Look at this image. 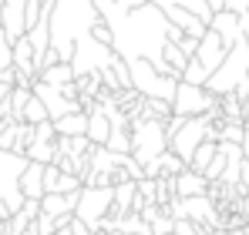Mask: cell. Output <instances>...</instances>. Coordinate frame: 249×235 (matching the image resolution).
Listing matches in <instances>:
<instances>
[{"instance_id":"1","label":"cell","mask_w":249,"mask_h":235,"mask_svg":"<svg viewBox=\"0 0 249 235\" xmlns=\"http://www.w3.org/2000/svg\"><path fill=\"white\" fill-rule=\"evenodd\" d=\"M94 10H98L101 24L111 31V50H115V57H122L124 64L148 61L159 74H168L165 61H162V50H165V40H168V20L159 7L142 3L135 10H124L115 0H94Z\"/></svg>"},{"instance_id":"2","label":"cell","mask_w":249,"mask_h":235,"mask_svg":"<svg viewBox=\"0 0 249 235\" xmlns=\"http://www.w3.org/2000/svg\"><path fill=\"white\" fill-rule=\"evenodd\" d=\"M243 81H249V37H243L239 44L229 47L226 61L212 71V78L206 81V91L212 98H226L232 94Z\"/></svg>"},{"instance_id":"3","label":"cell","mask_w":249,"mask_h":235,"mask_svg":"<svg viewBox=\"0 0 249 235\" xmlns=\"http://www.w3.org/2000/svg\"><path fill=\"white\" fill-rule=\"evenodd\" d=\"M24 168H27L24 155L0 148V222H7L10 215H17L24 208V195H20V171Z\"/></svg>"},{"instance_id":"4","label":"cell","mask_w":249,"mask_h":235,"mask_svg":"<svg viewBox=\"0 0 249 235\" xmlns=\"http://www.w3.org/2000/svg\"><path fill=\"white\" fill-rule=\"evenodd\" d=\"M128 78H131V91L145 101H168L175 98V87L178 81L168 78V74H159L148 61H131L128 64Z\"/></svg>"},{"instance_id":"5","label":"cell","mask_w":249,"mask_h":235,"mask_svg":"<svg viewBox=\"0 0 249 235\" xmlns=\"http://www.w3.org/2000/svg\"><path fill=\"white\" fill-rule=\"evenodd\" d=\"M215 118H178V128L175 131H168V151L175 158H182L185 161V168H189V158H192V151L202 145V141H209V124H212ZM219 124V121H215Z\"/></svg>"},{"instance_id":"6","label":"cell","mask_w":249,"mask_h":235,"mask_svg":"<svg viewBox=\"0 0 249 235\" xmlns=\"http://www.w3.org/2000/svg\"><path fill=\"white\" fill-rule=\"evenodd\" d=\"M115 61V50L108 44H98L91 34L74 40V50H71V71L74 78H88V74H101L108 64Z\"/></svg>"},{"instance_id":"7","label":"cell","mask_w":249,"mask_h":235,"mask_svg":"<svg viewBox=\"0 0 249 235\" xmlns=\"http://www.w3.org/2000/svg\"><path fill=\"white\" fill-rule=\"evenodd\" d=\"M111 201H115V185H108V188H84L81 185L74 218L84 222L88 229H101V222L111 215Z\"/></svg>"},{"instance_id":"8","label":"cell","mask_w":249,"mask_h":235,"mask_svg":"<svg viewBox=\"0 0 249 235\" xmlns=\"http://www.w3.org/2000/svg\"><path fill=\"white\" fill-rule=\"evenodd\" d=\"M212 111H219V98H212L206 87H196V84H182L178 81L175 98H172V115L175 118H202V115H212Z\"/></svg>"},{"instance_id":"9","label":"cell","mask_w":249,"mask_h":235,"mask_svg":"<svg viewBox=\"0 0 249 235\" xmlns=\"http://www.w3.org/2000/svg\"><path fill=\"white\" fill-rule=\"evenodd\" d=\"M31 94H34V98L44 104V111H47V118H51V121L81 111V108H78V101H71V98H64V94H61V87H51V84H41V81L31 87Z\"/></svg>"},{"instance_id":"10","label":"cell","mask_w":249,"mask_h":235,"mask_svg":"<svg viewBox=\"0 0 249 235\" xmlns=\"http://www.w3.org/2000/svg\"><path fill=\"white\" fill-rule=\"evenodd\" d=\"M226 54H229V47L219 40V34H212V31H206L202 37H199V50H196V61L202 64L209 71V78H212V71L226 61Z\"/></svg>"},{"instance_id":"11","label":"cell","mask_w":249,"mask_h":235,"mask_svg":"<svg viewBox=\"0 0 249 235\" xmlns=\"http://www.w3.org/2000/svg\"><path fill=\"white\" fill-rule=\"evenodd\" d=\"M209 31H212V34H219V40H222L226 47H232V44H239V40L246 37V34L239 31V17H236V14H229V10H219V14H212V20H209Z\"/></svg>"},{"instance_id":"12","label":"cell","mask_w":249,"mask_h":235,"mask_svg":"<svg viewBox=\"0 0 249 235\" xmlns=\"http://www.w3.org/2000/svg\"><path fill=\"white\" fill-rule=\"evenodd\" d=\"M162 14H165V20L172 24V27H178L182 34H189V37H196V40H199V37H202V34L209 31V24H206V20H199V17H196L192 10H182V7H168V10H162Z\"/></svg>"},{"instance_id":"13","label":"cell","mask_w":249,"mask_h":235,"mask_svg":"<svg viewBox=\"0 0 249 235\" xmlns=\"http://www.w3.org/2000/svg\"><path fill=\"white\" fill-rule=\"evenodd\" d=\"M172 192H175V198H199V195H209V182L199 171L185 168L182 175L172 178Z\"/></svg>"},{"instance_id":"14","label":"cell","mask_w":249,"mask_h":235,"mask_svg":"<svg viewBox=\"0 0 249 235\" xmlns=\"http://www.w3.org/2000/svg\"><path fill=\"white\" fill-rule=\"evenodd\" d=\"M108 134H111V121H108V115L94 104V111H88V128H84V138H88V145L105 148Z\"/></svg>"},{"instance_id":"15","label":"cell","mask_w":249,"mask_h":235,"mask_svg":"<svg viewBox=\"0 0 249 235\" xmlns=\"http://www.w3.org/2000/svg\"><path fill=\"white\" fill-rule=\"evenodd\" d=\"M20 195L24 198H44V165L27 161V168L20 171Z\"/></svg>"},{"instance_id":"16","label":"cell","mask_w":249,"mask_h":235,"mask_svg":"<svg viewBox=\"0 0 249 235\" xmlns=\"http://www.w3.org/2000/svg\"><path fill=\"white\" fill-rule=\"evenodd\" d=\"M78 195H44L41 198V215H51V218H61V215H74V205H78Z\"/></svg>"},{"instance_id":"17","label":"cell","mask_w":249,"mask_h":235,"mask_svg":"<svg viewBox=\"0 0 249 235\" xmlns=\"http://www.w3.org/2000/svg\"><path fill=\"white\" fill-rule=\"evenodd\" d=\"M51 124H54V134L57 138H84L88 115L84 111H74V115H64V118H57V121H51Z\"/></svg>"},{"instance_id":"18","label":"cell","mask_w":249,"mask_h":235,"mask_svg":"<svg viewBox=\"0 0 249 235\" xmlns=\"http://www.w3.org/2000/svg\"><path fill=\"white\" fill-rule=\"evenodd\" d=\"M37 81L51 84V87H64V84H74V71H71V64H47V67H41Z\"/></svg>"},{"instance_id":"19","label":"cell","mask_w":249,"mask_h":235,"mask_svg":"<svg viewBox=\"0 0 249 235\" xmlns=\"http://www.w3.org/2000/svg\"><path fill=\"white\" fill-rule=\"evenodd\" d=\"M54 155H57L54 141H31L24 148V158L27 161H37V165H54Z\"/></svg>"},{"instance_id":"20","label":"cell","mask_w":249,"mask_h":235,"mask_svg":"<svg viewBox=\"0 0 249 235\" xmlns=\"http://www.w3.org/2000/svg\"><path fill=\"white\" fill-rule=\"evenodd\" d=\"M215 151H219V145H215V141H202V145L192 151V158H189V168L202 175V171H206V165L215 158Z\"/></svg>"},{"instance_id":"21","label":"cell","mask_w":249,"mask_h":235,"mask_svg":"<svg viewBox=\"0 0 249 235\" xmlns=\"http://www.w3.org/2000/svg\"><path fill=\"white\" fill-rule=\"evenodd\" d=\"M105 148H108L111 155H131V134H128V128H111Z\"/></svg>"},{"instance_id":"22","label":"cell","mask_w":249,"mask_h":235,"mask_svg":"<svg viewBox=\"0 0 249 235\" xmlns=\"http://www.w3.org/2000/svg\"><path fill=\"white\" fill-rule=\"evenodd\" d=\"M20 121L34 128V124H44V121H51V118H47V111H44V104L31 94V98H27V104H24V111H20Z\"/></svg>"},{"instance_id":"23","label":"cell","mask_w":249,"mask_h":235,"mask_svg":"<svg viewBox=\"0 0 249 235\" xmlns=\"http://www.w3.org/2000/svg\"><path fill=\"white\" fill-rule=\"evenodd\" d=\"M148 229H152V235H172V229H175V218H172L168 212H162V215H159V218H155Z\"/></svg>"},{"instance_id":"24","label":"cell","mask_w":249,"mask_h":235,"mask_svg":"<svg viewBox=\"0 0 249 235\" xmlns=\"http://www.w3.org/2000/svg\"><path fill=\"white\" fill-rule=\"evenodd\" d=\"M10 71V40L3 34V27H0V78Z\"/></svg>"},{"instance_id":"25","label":"cell","mask_w":249,"mask_h":235,"mask_svg":"<svg viewBox=\"0 0 249 235\" xmlns=\"http://www.w3.org/2000/svg\"><path fill=\"white\" fill-rule=\"evenodd\" d=\"M222 10H229V14H236V17H246L249 0H222Z\"/></svg>"},{"instance_id":"26","label":"cell","mask_w":249,"mask_h":235,"mask_svg":"<svg viewBox=\"0 0 249 235\" xmlns=\"http://www.w3.org/2000/svg\"><path fill=\"white\" fill-rule=\"evenodd\" d=\"M57 134H54V124L51 121H44V124H34V141H54Z\"/></svg>"},{"instance_id":"27","label":"cell","mask_w":249,"mask_h":235,"mask_svg":"<svg viewBox=\"0 0 249 235\" xmlns=\"http://www.w3.org/2000/svg\"><path fill=\"white\" fill-rule=\"evenodd\" d=\"M175 47H178V50H182L185 57H196V50H199V40H196V37H189V34H182V40H178Z\"/></svg>"},{"instance_id":"28","label":"cell","mask_w":249,"mask_h":235,"mask_svg":"<svg viewBox=\"0 0 249 235\" xmlns=\"http://www.w3.org/2000/svg\"><path fill=\"white\" fill-rule=\"evenodd\" d=\"M243 195H249V165L243 161V171H239V185H236Z\"/></svg>"},{"instance_id":"29","label":"cell","mask_w":249,"mask_h":235,"mask_svg":"<svg viewBox=\"0 0 249 235\" xmlns=\"http://www.w3.org/2000/svg\"><path fill=\"white\" fill-rule=\"evenodd\" d=\"M68 229H71V235H91V229H88L84 222H78V218H71V225H68Z\"/></svg>"},{"instance_id":"30","label":"cell","mask_w":249,"mask_h":235,"mask_svg":"<svg viewBox=\"0 0 249 235\" xmlns=\"http://www.w3.org/2000/svg\"><path fill=\"white\" fill-rule=\"evenodd\" d=\"M115 3H118V7H124V10H135V7H142L145 0H115Z\"/></svg>"},{"instance_id":"31","label":"cell","mask_w":249,"mask_h":235,"mask_svg":"<svg viewBox=\"0 0 249 235\" xmlns=\"http://www.w3.org/2000/svg\"><path fill=\"white\" fill-rule=\"evenodd\" d=\"M239 151H243V161L249 165V131H246V138H243V145H239Z\"/></svg>"},{"instance_id":"32","label":"cell","mask_w":249,"mask_h":235,"mask_svg":"<svg viewBox=\"0 0 249 235\" xmlns=\"http://www.w3.org/2000/svg\"><path fill=\"white\" fill-rule=\"evenodd\" d=\"M222 235H246V232H243V229H226Z\"/></svg>"},{"instance_id":"33","label":"cell","mask_w":249,"mask_h":235,"mask_svg":"<svg viewBox=\"0 0 249 235\" xmlns=\"http://www.w3.org/2000/svg\"><path fill=\"white\" fill-rule=\"evenodd\" d=\"M51 235H71V229H57V232H51Z\"/></svg>"},{"instance_id":"34","label":"cell","mask_w":249,"mask_h":235,"mask_svg":"<svg viewBox=\"0 0 249 235\" xmlns=\"http://www.w3.org/2000/svg\"><path fill=\"white\" fill-rule=\"evenodd\" d=\"M0 235H3V222H0Z\"/></svg>"},{"instance_id":"35","label":"cell","mask_w":249,"mask_h":235,"mask_svg":"<svg viewBox=\"0 0 249 235\" xmlns=\"http://www.w3.org/2000/svg\"><path fill=\"white\" fill-rule=\"evenodd\" d=\"M0 128H3V121H0Z\"/></svg>"}]
</instances>
